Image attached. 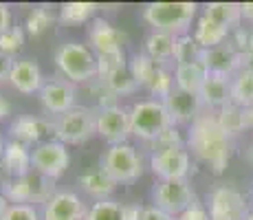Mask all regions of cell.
Here are the masks:
<instances>
[{"label":"cell","instance_id":"cell-1","mask_svg":"<svg viewBox=\"0 0 253 220\" xmlns=\"http://www.w3.org/2000/svg\"><path fill=\"white\" fill-rule=\"evenodd\" d=\"M187 150L205 163L213 174H222L231 159V136L218 126V119L211 110H205L187 132Z\"/></svg>","mask_w":253,"mask_h":220},{"label":"cell","instance_id":"cell-2","mask_svg":"<svg viewBox=\"0 0 253 220\" xmlns=\"http://www.w3.org/2000/svg\"><path fill=\"white\" fill-rule=\"evenodd\" d=\"M55 66L64 80L71 84H90L99 77V68H97V55L90 51L86 44L80 42H64L57 46Z\"/></svg>","mask_w":253,"mask_h":220},{"label":"cell","instance_id":"cell-3","mask_svg":"<svg viewBox=\"0 0 253 220\" xmlns=\"http://www.w3.org/2000/svg\"><path fill=\"white\" fill-rule=\"evenodd\" d=\"M198 13L196 2H148L143 7V20L154 31L169 33V36H185L189 33L192 20Z\"/></svg>","mask_w":253,"mask_h":220},{"label":"cell","instance_id":"cell-4","mask_svg":"<svg viewBox=\"0 0 253 220\" xmlns=\"http://www.w3.org/2000/svg\"><path fill=\"white\" fill-rule=\"evenodd\" d=\"M0 194L9 200V205H44L48 203V198L55 194L53 180L42 176L40 172L31 170L24 176H16L9 178L7 183L0 187Z\"/></svg>","mask_w":253,"mask_h":220},{"label":"cell","instance_id":"cell-5","mask_svg":"<svg viewBox=\"0 0 253 220\" xmlns=\"http://www.w3.org/2000/svg\"><path fill=\"white\" fill-rule=\"evenodd\" d=\"M55 139L64 145H82L97 134V110L75 106L73 110L53 119Z\"/></svg>","mask_w":253,"mask_h":220},{"label":"cell","instance_id":"cell-6","mask_svg":"<svg viewBox=\"0 0 253 220\" xmlns=\"http://www.w3.org/2000/svg\"><path fill=\"white\" fill-rule=\"evenodd\" d=\"M130 126H132V134L143 141H154L163 130H168L172 124L165 101L159 99H143L132 104L130 108Z\"/></svg>","mask_w":253,"mask_h":220},{"label":"cell","instance_id":"cell-7","mask_svg":"<svg viewBox=\"0 0 253 220\" xmlns=\"http://www.w3.org/2000/svg\"><path fill=\"white\" fill-rule=\"evenodd\" d=\"M99 168L104 170L110 178L119 183H134L141 174H143V159L130 143L108 145L104 154H101Z\"/></svg>","mask_w":253,"mask_h":220},{"label":"cell","instance_id":"cell-8","mask_svg":"<svg viewBox=\"0 0 253 220\" xmlns=\"http://www.w3.org/2000/svg\"><path fill=\"white\" fill-rule=\"evenodd\" d=\"M209 220H247L253 212L249 198L231 185H220L211 189L207 198Z\"/></svg>","mask_w":253,"mask_h":220},{"label":"cell","instance_id":"cell-9","mask_svg":"<svg viewBox=\"0 0 253 220\" xmlns=\"http://www.w3.org/2000/svg\"><path fill=\"white\" fill-rule=\"evenodd\" d=\"M196 200V192L189 180H157L152 187V205L174 218Z\"/></svg>","mask_w":253,"mask_h":220},{"label":"cell","instance_id":"cell-10","mask_svg":"<svg viewBox=\"0 0 253 220\" xmlns=\"http://www.w3.org/2000/svg\"><path fill=\"white\" fill-rule=\"evenodd\" d=\"M69 165H71L69 145L60 143L57 139H51V141L36 145L31 152V168L51 180L60 178Z\"/></svg>","mask_w":253,"mask_h":220},{"label":"cell","instance_id":"cell-11","mask_svg":"<svg viewBox=\"0 0 253 220\" xmlns=\"http://www.w3.org/2000/svg\"><path fill=\"white\" fill-rule=\"evenodd\" d=\"M150 170L159 180H187L192 172V152L187 150V145L152 152Z\"/></svg>","mask_w":253,"mask_h":220},{"label":"cell","instance_id":"cell-12","mask_svg":"<svg viewBox=\"0 0 253 220\" xmlns=\"http://www.w3.org/2000/svg\"><path fill=\"white\" fill-rule=\"evenodd\" d=\"M97 134L108 145L128 143V136L132 134L130 108H124L119 104L110 108H97Z\"/></svg>","mask_w":253,"mask_h":220},{"label":"cell","instance_id":"cell-13","mask_svg":"<svg viewBox=\"0 0 253 220\" xmlns=\"http://www.w3.org/2000/svg\"><path fill=\"white\" fill-rule=\"evenodd\" d=\"M40 104L48 115H64L75 108V84H71L64 77H51L44 80V86L40 88Z\"/></svg>","mask_w":253,"mask_h":220},{"label":"cell","instance_id":"cell-14","mask_svg":"<svg viewBox=\"0 0 253 220\" xmlns=\"http://www.w3.org/2000/svg\"><path fill=\"white\" fill-rule=\"evenodd\" d=\"M201 64L207 68V73L211 75H222L231 77L242 68V55L238 53V48L227 40L213 48H205L201 55Z\"/></svg>","mask_w":253,"mask_h":220},{"label":"cell","instance_id":"cell-15","mask_svg":"<svg viewBox=\"0 0 253 220\" xmlns=\"http://www.w3.org/2000/svg\"><path fill=\"white\" fill-rule=\"evenodd\" d=\"M9 134L11 139L27 143L29 148H36V145L51 141V136H55L53 132V121L44 119V117H33V115H22L16 117V121H11L9 126Z\"/></svg>","mask_w":253,"mask_h":220},{"label":"cell","instance_id":"cell-16","mask_svg":"<svg viewBox=\"0 0 253 220\" xmlns=\"http://www.w3.org/2000/svg\"><path fill=\"white\" fill-rule=\"evenodd\" d=\"M86 205L75 192L60 189L42 207V220H86Z\"/></svg>","mask_w":253,"mask_h":220},{"label":"cell","instance_id":"cell-17","mask_svg":"<svg viewBox=\"0 0 253 220\" xmlns=\"http://www.w3.org/2000/svg\"><path fill=\"white\" fill-rule=\"evenodd\" d=\"M126 40H128V36L124 31H119V29H115L104 18H95L88 27V48L95 55L124 51Z\"/></svg>","mask_w":253,"mask_h":220},{"label":"cell","instance_id":"cell-18","mask_svg":"<svg viewBox=\"0 0 253 220\" xmlns=\"http://www.w3.org/2000/svg\"><path fill=\"white\" fill-rule=\"evenodd\" d=\"M165 108H168L169 117H172L174 126H181V124L192 126L194 121L205 112L201 97L192 95V92H185V90H181V88H174V90L168 95V99H165Z\"/></svg>","mask_w":253,"mask_h":220},{"label":"cell","instance_id":"cell-19","mask_svg":"<svg viewBox=\"0 0 253 220\" xmlns=\"http://www.w3.org/2000/svg\"><path fill=\"white\" fill-rule=\"evenodd\" d=\"M9 84L16 88L18 92H22V95L40 92V88L44 86V77H42L38 62L36 60H13Z\"/></svg>","mask_w":253,"mask_h":220},{"label":"cell","instance_id":"cell-20","mask_svg":"<svg viewBox=\"0 0 253 220\" xmlns=\"http://www.w3.org/2000/svg\"><path fill=\"white\" fill-rule=\"evenodd\" d=\"M143 53L159 66H174L176 68V36L161 31H152L145 38L143 44Z\"/></svg>","mask_w":253,"mask_h":220},{"label":"cell","instance_id":"cell-21","mask_svg":"<svg viewBox=\"0 0 253 220\" xmlns=\"http://www.w3.org/2000/svg\"><path fill=\"white\" fill-rule=\"evenodd\" d=\"M198 97H201L205 110L218 112L220 108H225L227 104H231V80L209 73L201 92H198Z\"/></svg>","mask_w":253,"mask_h":220},{"label":"cell","instance_id":"cell-22","mask_svg":"<svg viewBox=\"0 0 253 220\" xmlns=\"http://www.w3.org/2000/svg\"><path fill=\"white\" fill-rule=\"evenodd\" d=\"M31 152L33 150L29 148L27 143H20L16 139H9L7 145H4V152H2V163L7 168V172L11 178L16 176H24L31 172Z\"/></svg>","mask_w":253,"mask_h":220},{"label":"cell","instance_id":"cell-23","mask_svg":"<svg viewBox=\"0 0 253 220\" xmlns=\"http://www.w3.org/2000/svg\"><path fill=\"white\" fill-rule=\"evenodd\" d=\"M203 16H207L209 20L220 24L227 31H233L242 24V9L240 2H207L203 7Z\"/></svg>","mask_w":253,"mask_h":220},{"label":"cell","instance_id":"cell-24","mask_svg":"<svg viewBox=\"0 0 253 220\" xmlns=\"http://www.w3.org/2000/svg\"><path fill=\"white\" fill-rule=\"evenodd\" d=\"M77 185H80L82 192H86L88 196L97 198V200L110 198V194H113L115 187H117V183L101 168L90 170V172H86V174H80Z\"/></svg>","mask_w":253,"mask_h":220},{"label":"cell","instance_id":"cell-25","mask_svg":"<svg viewBox=\"0 0 253 220\" xmlns=\"http://www.w3.org/2000/svg\"><path fill=\"white\" fill-rule=\"evenodd\" d=\"M207 68L201 64V62H192V64H176L174 68V86L181 88L185 92H192V95H198L201 92L203 84L207 80Z\"/></svg>","mask_w":253,"mask_h":220},{"label":"cell","instance_id":"cell-26","mask_svg":"<svg viewBox=\"0 0 253 220\" xmlns=\"http://www.w3.org/2000/svg\"><path fill=\"white\" fill-rule=\"evenodd\" d=\"M192 36L203 48H213V46H218V44L229 40L231 33L227 31V29H222L220 24H216L213 20H209L207 16H203L201 13V18L196 20V27H194Z\"/></svg>","mask_w":253,"mask_h":220},{"label":"cell","instance_id":"cell-27","mask_svg":"<svg viewBox=\"0 0 253 220\" xmlns=\"http://www.w3.org/2000/svg\"><path fill=\"white\" fill-rule=\"evenodd\" d=\"M231 101L240 108L253 106V71L249 68H240L231 77Z\"/></svg>","mask_w":253,"mask_h":220},{"label":"cell","instance_id":"cell-28","mask_svg":"<svg viewBox=\"0 0 253 220\" xmlns=\"http://www.w3.org/2000/svg\"><path fill=\"white\" fill-rule=\"evenodd\" d=\"M218 119V126H220L222 130L227 132V134L231 136H238L240 132L247 130V124H245V108H240V106H236L231 101V104H227L225 108H220L218 112H213Z\"/></svg>","mask_w":253,"mask_h":220},{"label":"cell","instance_id":"cell-29","mask_svg":"<svg viewBox=\"0 0 253 220\" xmlns=\"http://www.w3.org/2000/svg\"><path fill=\"white\" fill-rule=\"evenodd\" d=\"M99 4L97 2H64L60 7V20L64 24H86L92 22Z\"/></svg>","mask_w":253,"mask_h":220},{"label":"cell","instance_id":"cell-30","mask_svg":"<svg viewBox=\"0 0 253 220\" xmlns=\"http://www.w3.org/2000/svg\"><path fill=\"white\" fill-rule=\"evenodd\" d=\"M174 75L169 73V68L165 66H157L152 73V77L148 80V84H145V90L150 92V95L154 97V99L159 101H165L168 99V95L174 90Z\"/></svg>","mask_w":253,"mask_h":220},{"label":"cell","instance_id":"cell-31","mask_svg":"<svg viewBox=\"0 0 253 220\" xmlns=\"http://www.w3.org/2000/svg\"><path fill=\"white\" fill-rule=\"evenodd\" d=\"M53 13L48 11V7H44V4H40V7H33L31 11L27 13V22H24V27H27V33L33 38L42 36L44 31H48L53 24Z\"/></svg>","mask_w":253,"mask_h":220},{"label":"cell","instance_id":"cell-32","mask_svg":"<svg viewBox=\"0 0 253 220\" xmlns=\"http://www.w3.org/2000/svg\"><path fill=\"white\" fill-rule=\"evenodd\" d=\"M86 220H124V205L113 198L97 200L88 207Z\"/></svg>","mask_w":253,"mask_h":220},{"label":"cell","instance_id":"cell-33","mask_svg":"<svg viewBox=\"0 0 253 220\" xmlns=\"http://www.w3.org/2000/svg\"><path fill=\"white\" fill-rule=\"evenodd\" d=\"M205 48L194 40L192 33L176 38V64H192V62H201V55Z\"/></svg>","mask_w":253,"mask_h":220},{"label":"cell","instance_id":"cell-34","mask_svg":"<svg viewBox=\"0 0 253 220\" xmlns=\"http://www.w3.org/2000/svg\"><path fill=\"white\" fill-rule=\"evenodd\" d=\"M99 80H101V77H99ZM104 82H106V86H108L117 97H119V95H130V92H134L139 88V84L134 82V77H132V73H130L128 66L121 68V71H117V73H113V75L104 77Z\"/></svg>","mask_w":253,"mask_h":220},{"label":"cell","instance_id":"cell-35","mask_svg":"<svg viewBox=\"0 0 253 220\" xmlns=\"http://www.w3.org/2000/svg\"><path fill=\"white\" fill-rule=\"evenodd\" d=\"M185 145H187V139H185L183 132L178 130V126H169V128L163 130L154 141H150V154L161 152V150H169V148H185Z\"/></svg>","mask_w":253,"mask_h":220},{"label":"cell","instance_id":"cell-36","mask_svg":"<svg viewBox=\"0 0 253 220\" xmlns=\"http://www.w3.org/2000/svg\"><path fill=\"white\" fill-rule=\"evenodd\" d=\"M157 66L159 64H154L145 53H137V55H132V60L128 62V68H130V73H132L134 82H137L139 86H143V88H145V84H148L150 77H152V73H154V68Z\"/></svg>","mask_w":253,"mask_h":220},{"label":"cell","instance_id":"cell-37","mask_svg":"<svg viewBox=\"0 0 253 220\" xmlns=\"http://www.w3.org/2000/svg\"><path fill=\"white\" fill-rule=\"evenodd\" d=\"M24 44V31L22 27H11L4 33H0V55H16Z\"/></svg>","mask_w":253,"mask_h":220},{"label":"cell","instance_id":"cell-38","mask_svg":"<svg viewBox=\"0 0 253 220\" xmlns=\"http://www.w3.org/2000/svg\"><path fill=\"white\" fill-rule=\"evenodd\" d=\"M128 66V62H126V55L124 51H115V53H104V55H97V68H99V77L104 80V77L113 75V73L121 71V68Z\"/></svg>","mask_w":253,"mask_h":220},{"label":"cell","instance_id":"cell-39","mask_svg":"<svg viewBox=\"0 0 253 220\" xmlns=\"http://www.w3.org/2000/svg\"><path fill=\"white\" fill-rule=\"evenodd\" d=\"M229 42L238 48V53L242 57L249 55L253 51V24H240L238 29H233L229 36Z\"/></svg>","mask_w":253,"mask_h":220},{"label":"cell","instance_id":"cell-40","mask_svg":"<svg viewBox=\"0 0 253 220\" xmlns=\"http://www.w3.org/2000/svg\"><path fill=\"white\" fill-rule=\"evenodd\" d=\"M2 220H42V212L33 205H9Z\"/></svg>","mask_w":253,"mask_h":220},{"label":"cell","instance_id":"cell-41","mask_svg":"<svg viewBox=\"0 0 253 220\" xmlns=\"http://www.w3.org/2000/svg\"><path fill=\"white\" fill-rule=\"evenodd\" d=\"M176 220H209V212H207L205 205L196 200V203L189 205L183 214H178Z\"/></svg>","mask_w":253,"mask_h":220},{"label":"cell","instance_id":"cell-42","mask_svg":"<svg viewBox=\"0 0 253 220\" xmlns=\"http://www.w3.org/2000/svg\"><path fill=\"white\" fill-rule=\"evenodd\" d=\"M141 220H176L174 216H169V214L161 212V209H157L154 205H150V207L143 209V216H141Z\"/></svg>","mask_w":253,"mask_h":220},{"label":"cell","instance_id":"cell-43","mask_svg":"<svg viewBox=\"0 0 253 220\" xmlns=\"http://www.w3.org/2000/svg\"><path fill=\"white\" fill-rule=\"evenodd\" d=\"M11 9H9V4L0 2V33H4L7 29H11Z\"/></svg>","mask_w":253,"mask_h":220},{"label":"cell","instance_id":"cell-44","mask_svg":"<svg viewBox=\"0 0 253 220\" xmlns=\"http://www.w3.org/2000/svg\"><path fill=\"white\" fill-rule=\"evenodd\" d=\"M143 209L141 205L132 203V205H124V220H141V216H143Z\"/></svg>","mask_w":253,"mask_h":220},{"label":"cell","instance_id":"cell-45","mask_svg":"<svg viewBox=\"0 0 253 220\" xmlns=\"http://www.w3.org/2000/svg\"><path fill=\"white\" fill-rule=\"evenodd\" d=\"M11 66H13V60L7 55H0V84L2 82H9V75H11Z\"/></svg>","mask_w":253,"mask_h":220},{"label":"cell","instance_id":"cell-46","mask_svg":"<svg viewBox=\"0 0 253 220\" xmlns=\"http://www.w3.org/2000/svg\"><path fill=\"white\" fill-rule=\"evenodd\" d=\"M242 9V20L247 24H253V2H240Z\"/></svg>","mask_w":253,"mask_h":220},{"label":"cell","instance_id":"cell-47","mask_svg":"<svg viewBox=\"0 0 253 220\" xmlns=\"http://www.w3.org/2000/svg\"><path fill=\"white\" fill-rule=\"evenodd\" d=\"M9 115H11V104H9V101L4 99L2 95H0V121L7 119Z\"/></svg>","mask_w":253,"mask_h":220},{"label":"cell","instance_id":"cell-48","mask_svg":"<svg viewBox=\"0 0 253 220\" xmlns=\"http://www.w3.org/2000/svg\"><path fill=\"white\" fill-rule=\"evenodd\" d=\"M245 124H247V130H253V106L245 108Z\"/></svg>","mask_w":253,"mask_h":220},{"label":"cell","instance_id":"cell-49","mask_svg":"<svg viewBox=\"0 0 253 220\" xmlns=\"http://www.w3.org/2000/svg\"><path fill=\"white\" fill-rule=\"evenodd\" d=\"M11 178V176H9V172H7V168H4V163H2V159H0V187H2L4 183H7V180Z\"/></svg>","mask_w":253,"mask_h":220},{"label":"cell","instance_id":"cell-50","mask_svg":"<svg viewBox=\"0 0 253 220\" xmlns=\"http://www.w3.org/2000/svg\"><path fill=\"white\" fill-rule=\"evenodd\" d=\"M242 68H249V71H253V51L249 53V55L242 57Z\"/></svg>","mask_w":253,"mask_h":220},{"label":"cell","instance_id":"cell-51","mask_svg":"<svg viewBox=\"0 0 253 220\" xmlns=\"http://www.w3.org/2000/svg\"><path fill=\"white\" fill-rule=\"evenodd\" d=\"M7 207H9V200L0 194V220H2V216H4V212H7Z\"/></svg>","mask_w":253,"mask_h":220},{"label":"cell","instance_id":"cell-52","mask_svg":"<svg viewBox=\"0 0 253 220\" xmlns=\"http://www.w3.org/2000/svg\"><path fill=\"white\" fill-rule=\"evenodd\" d=\"M247 161L251 163V168H253V141H251V145L247 148Z\"/></svg>","mask_w":253,"mask_h":220},{"label":"cell","instance_id":"cell-53","mask_svg":"<svg viewBox=\"0 0 253 220\" xmlns=\"http://www.w3.org/2000/svg\"><path fill=\"white\" fill-rule=\"evenodd\" d=\"M4 145H7V141L2 139V134H0V159H2V152H4Z\"/></svg>","mask_w":253,"mask_h":220},{"label":"cell","instance_id":"cell-54","mask_svg":"<svg viewBox=\"0 0 253 220\" xmlns=\"http://www.w3.org/2000/svg\"><path fill=\"white\" fill-rule=\"evenodd\" d=\"M247 220H253V212H251V214H249V218H247Z\"/></svg>","mask_w":253,"mask_h":220},{"label":"cell","instance_id":"cell-55","mask_svg":"<svg viewBox=\"0 0 253 220\" xmlns=\"http://www.w3.org/2000/svg\"><path fill=\"white\" fill-rule=\"evenodd\" d=\"M251 200H253V192H251Z\"/></svg>","mask_w":253,"mask_h":220}]
</instances>
